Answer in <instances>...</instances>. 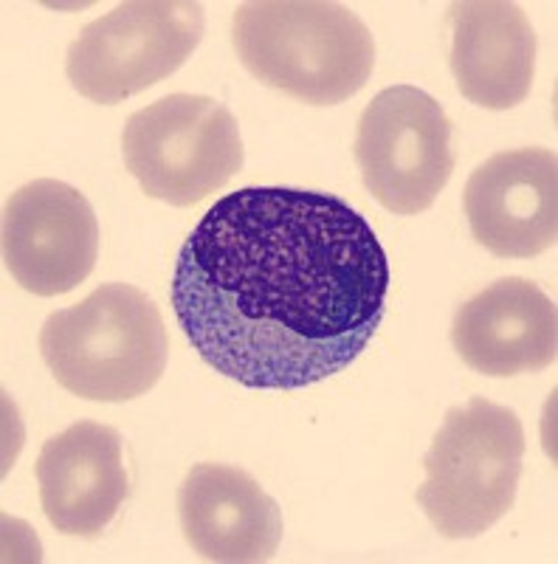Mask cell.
Masks as SVG:
<instances>
[{"label": "cell", "instance_id": "6da1fadb", "mask_svg": "<svg viewBox=\"0 0 558 564\" xmlns=\"http://www.w3.org/2000/svg\"><path fill=\"white\" fill-rule=\"evenodd\" d=\"M390 282L384 246L347 200L243 186L189 231L169 296L215 372L249 390H302L366 350Z\"/></svg>", "mask_w": 558, "mask_h": 564}, {"label": "cell", "instance_id": "7a4b0ae2", "mask_svg": "<svg viewBox=\"0 0 558 564\" xmlns=\"http://www.w3.org/2000/svg\"><path fill=\"white\" fill-rule=\"evenodd\" d=\"M231 43L251 77L308 105L347 102L375 68L364 20L328 0L240 3Z\"/></svg>", "mask_w": 558, "mask_h": 564}, {"label": "cell", "instance_id": "3957f363", "mask_svg": "<svg viewBox=\"0 0 558 564\" xmlns=\"http://www.w3.org/2000/svg\"><path fill=\"white\" fill-rule=\"evenodd\" d=\"M40 352L63 390L85 401L122 404L158 384L169 341L158 305L144 291L108 282L45 319Z\"/></svg>", "mask_w": 558, "mask_h": 564}, {"label": "cell", "instance_id": "277c9868", "mask_svg": "<svg viewBox=\"0 0 558 564\" xmlns=\"http://www.w3.org/2000/svg\"><path fill=\"white\" fill-rule=\"evenodd\" d=\"M525 430L514 410L471 398L446 412L426 455V480L417 488L435 531L446 539H477L494 528L516 500Z\"/></svg>", "mask_w": 558, "mask_h": 564}, {"label": "cell", "instance_id": "5b68a950", "mask_svg": "<svg viewBox=\"0 0 558 564\" xmlns=\"http://www.w3.org/2000/svg\"><path fill=\"white\" fill-rule=\"evenodd\" d=\"M124 167L142 193L169 206H195L243 170V139L226 105L169 94L135 110L122 133Z\"/></svg>", "mask_w": 558, "mask_h": 564}, {"label": "cell", "instance_id": "8992f818", "mask_svg": "<svg viewBox=\"0 0 558 564\" xmlns=\"http://www.w3.org/2000/svg\"><path fill=\"white\" fill-rule=\"evenodd\" d=\"M195 0H130L94 20L68 45L65 70L79 97L119 105L167 79L204 37Z\"/></svg>", "mask_w": 558, "mask_h": 564}, {"label": "cell", "instance_id": "52a82bcc", "mask_svg": "<svg viewBox=\"0 0 558 564\" xmlns=\"http://www.w3.org/2000/svg\"><path fill=\"white\" fill-rule=\"evenodd\" d=\"M451 122L435 97L392 85L359 119L355 164L370 195L395 215H420L455 173Z\"/></svg>", "mask_w": 558, "mask_h": 564}, {"label": "cell", "instance_id": "ba28073f", "mask_svg": "<svg viewBox=\"0 0 558 564\" xmlns=\"http://www.w3.org/2000/svg\"><path fill=\"white\" fill-rule=\"evenodd\" d=\"M99 257V220L79 189L54 178L20 186L3 209V263L20 289L59 296L83 285Z\"/></svg>", "mask_w": 558, "mask_h": 564}, {"label": "cell", "instance_id": "9c48e42d", "mask_svg": "<svg viewBox=\"0 0 558 564\" xmlns=\"http://www.w3.org/2000/svg\"><path fill=\"white\" fill-rule=\"evenodd\" d=\"M471 235L496 257H536L558 240V159L552 150L496 153L462 195Z\"/></svg>", "mask_w": 558, "mask_h": 564}, {"label": "cell", "instance_id": "30bf717a", "mask_svg": "<svg viewBox=\"0 0 558 564\" xmlns=\"http://www.w3.org/2000/svg\"><path fill=\"white\" fill-rule=\"evenodd\" d=\"M34 471L45 520L65 536H99L130 494L122 435L97 421L48 437Z\"/></svg>", "mask_w": 558, "mask_h": 564}, {"label": "cell", "instance_id": "8fae6325", "mask_svg": "<svg viewBox=\"0 0 558 564\" xmlns=\"http://www.w3.org/2000/svg\"><path fill=\"white\" fill-rule=\"evenodd\" d=\"M184 536L206 562L258 564L283 542V511L249 471L198 463L178 488Z\"/></svg>", "mask_w": 558, "mask_h": 564}, {"label": "cell", "instance_id": "7c38bea8", "mask_svg": "<svg viewBox=\"0 0 558 564\" xmlns=\"http://www.w3.org/2000/svg\"><path fill=\"white\" fill-rule=\"evenodd\" d=\"M451 341L471 370L491 379L541 372L556 361V302L522 276L496 280L460 305Z\"/></svg>", "mask_w": 558, "mask_h": 564}, {"label": "cell", "instance_id": "4fadbf2b", "mask_svg": "<svg viewBox=\"0 0 558 564\" xmlns=\"http://www.w3.org/2000/svg\"><path fill=\"white\" fill-rule=\"evenodd\" d=\"M451 74L469 102L511 110L527 99L536 74V32L519 3H451Z\"/></svg>", "mask_w": 558, "mask_h": 564}]
</instances>
